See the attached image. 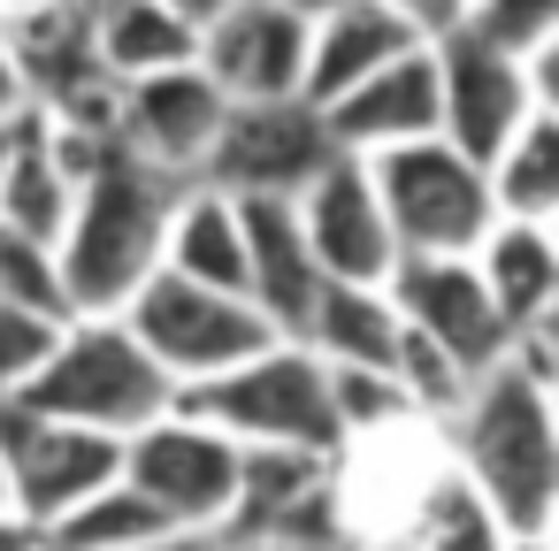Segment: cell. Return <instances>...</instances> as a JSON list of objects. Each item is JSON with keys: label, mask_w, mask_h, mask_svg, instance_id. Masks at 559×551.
<instances>
[{"label": "cell", "mask_w": 559, "mask_h": 551, "mask_svg": "<svg viewBox=\"0 0 559 551\" xmlns=\"http://www.w3.org/2000/svg\"><path fill=\"white\" fill-rule=\"evenodd\" d=\"M551 322L521 330L498 368H483L437 421L444 459L483 490L506 536H544L559 520V398H551Z\"/></svg>", "instance_id": "obj_1"}, {"label": "cell", "mask_w": 559, "mask_h": 551, "mask_svg": "<svg viewBox=\"0 0 559 551\" xmlns=\"http://www.w3.org/2000/svg\"><path fill=\"white\" fill-rule=\"evenodd\" d=\"M169 200H177V177L146 169V161L123 154V146L78 184L70 223H62V238H55L70 314H123V299L162 268Z\"/></svg>", "instance_id": "obj_2"}, {"label": "cell", "mask_w": 559, "mask_h": 551, "mask_svg": "<svg viewBox=\"0 0 559 551\" xmlns=\"http://www.w3.org/2000/svg\"><path fill=\"white\" fill-rule=\"evenodd\" d=\"M9 406H32L47 421H70V429L131 436L177 406V383L146 360V345L123 330V314H70L55 352L39 360V375Z\"/></svg>", "instance_id": "obj_3"}, {"label": "cell", "mask_w": 559, "mask_h": 551, "mask_svg": "<svg viewBox=\"0 0 559 551\" xmlns=\"http://www.w3.org/2000/svg\"><path fill=\"white\" fill-rule=\"evenodd\" d=\"M177 406L200 414V421H215L238 444H292V452H322V459L345 452L337 414H330V368L299 337H269L238 368L192 383Z\"/></svg>", "instance_id": "obj_4"}, {"label": "cell", "mask_w": 559, "mask_h": 551, "mask_svg": "<svg viewBox=\"0 0 559 551\" xmlns=\"http://www.w3.org/2000/svg\"><path fill=\"white\" fill-rule=\"evenodd\" d=\"M368 184H376V207L399 253H475V238L498 223L483 161H467L444 139L368 154Z\"/></svg>", "instance_id": "obj_5"}, {"label": "cell", "mask_w": 559, "mask_h": 551, "mask_svg": "<svg viewBox=\"0 0 559 551\" xmlns=\"http://www.w3.org/2000/svg\"><path fill=\"white\" fill-rule=\"evenodd\" d=\"M123 330L146 345V360L177 383V398L223 368H238L246 352H261L276 330L253 314V299L238 291H215V284H192V276H169L154 268L131 299H123Z\"/></svg>", "instance_id": "obj_6"}, {"label": "cell", "mask_w": 559, "mask_h": 551, "mask_svg": "<svg viewBox=\"0 0 559 551\" xmlns=\"http://www.w3.org/2000/svg\"><path fill=\"white\" fill-rule=\"evenodd\" d=\"M123 482L185 536H223L230 498H238V436L215 421L169 406L162 421L123 436Z\"/></svg>", "instance_id": "obj_7"}, {"label": "cell", "mask_w": 559, "mask_h": 551, "mask_svg": "<svg viewBox=\"0 0 559 551\" xmlns=\"http://www.w3.org/2000/svg\"><path fill=\"white\" fill-rule=\"evenodd\" d=\"M116 475H123V436L70 429L32 406H0V498L32 536L55 528L70 505H85Z\"/></svg>", "instance_id": "obj_8"}, {"label": "cell", "mask_w": 559, "mask_h": 551, "mask_svg": "<svg viewBox=\"0 0 559 551\" xmlns=\"http://www.w3.org/2000/svg\"><path fill=\"white\" fill-rule=\"evenodd\" d=\"M330 123L314 100H230L215 139H207V161H200V184L215 192H269V200H292L322 161H330Z\"/></svg>", "instance_id": "obj_9"}, {"label": "cell", "mask_w": 559, "mask_h": 551, "mask_svg": "<svg viewBox=\"0 0 559 551\" xmlns=\"http://www.w3.org/2000/svg\"><path fill=\"white\" fill-rule=\"evenodd\" d=\"M399 322L414 337H429L460 375H483L513 352V322L498 314V299L483 291L467 253H399V268L383 276Z\"/></svg>", "instance_id": "obj_10"}, {"label": "cell", "mask_w": 559, "mask_h": 551, "mask_svg": "<svg viewBox=\"0 0 559 551\" xmlns=\"http://www.w3.org/2000/svg\"><path fill=\"white\" fill-rule=\"evenodd\" d=\"M246 536H292V543H353L337 505V459L292 452V444H238V498L223 520V543ZM360 551V543H353Z\"/></svg>", "instance_id": "obj_11"}, {"label": "cell", "mask_w": 559, "mask_h": 551, "mask_svg": "<svg viewBox=\"0 0 559 551\" xmlns=\"http://www.w3.org/2000/svg\"><path fill=\"white\" fill-rule=\"evenodd\" d=\"M299 238L322 268V284H383L399 268V245H391V223L376 207V184H368V161L353 154H330L299 192Z\"/></svg>", "instance_id": "obj_12"}, {"label": "cell", "mask_w": 559, "mask_h": 551, "mask_svg": "<svg viewBox=\"0 0 559 551\" xmlns=\"http://www.w3.org/2000/svg\"><path fill=\"white\" fill-rule=\"evenodd\" d=\"M437 55V139L460 146L467 161H490L528 116H536V93H528V70L475 47L467 32H437L429 39ZM559 116V108H551Z\"/></svg>", "instance_id": "obj_13"}, {"label": "cell", "mask_w": 559, "mask_h": 551, "mask_svg": "<svg viewBox=\"0 0 559 551\" xmlns=\"http://www.w3.org/2000/svg\"><path fill=\"white\" fill-rule=\"evenodd\" d=\"M223 108H230V100L207 85L200 62L131 77V85H116V146L139 154L146 169L192 184L200 161H207V139H215V123H223Z\"/></svg>", "instance_id": "obj_14"}, {"label": "cell", "mask_w": 559, "mask_h": 551, "mask_svg": "<svg viewBox=\"0 0 559 551\" xmlns=\"http://www.w3.org/2000/svg\"><path fill=\"white\" fill-rule=\"evenodd\" d=\"M207 85L223 100H299L307 77V16L276 9V0H230L215 24H200Z\"/></svg>", "instance_id": "obj_15"}, {"label": "cell", "mask_w": 559, "mask_h": 551, "mask_svg": "<svg viewBox=\"0 0 559 551\" xmlns=\"http://www.w3.org/2000/svg\"><path fill=\"white\" fill-rule=\"evenodd\" d=\"M322 123H330V146L353 154V161H368L383 146L437 139V55H429V39L391 55L383 70H368L353 93H337L322 108Z\"/></svg>", "instance_id": "obj_16"}, {"label": "cell", "mask_w": 559, "mask_h": 551, "mask_svg": "<svg viewBox=\"0 0 559 551\" xmlns=\"http://www.w3.org/2000/svg\"><path fill=\"white\" fill-rule=\"evenodd\" d=\"M238 238H246V299L276 337H299L314 299H322V268L299 238V207L269 200V192H238Z\"/></svg>", "instance_id": "obj_17"}, {"label": "cell", "mask_w": 559, "mask_h": 551, "mask_svg": "<svg viewBox=\"0 0 559 551\" xmlns=\"http://www.w3.org/2000/svg\"><path fill=\"white\" fill-rule=\"evenodd\" d=\"M429 32L414 16H399L391 0H330L322 16H307V77H299V100L330 108L337 93H353L368 70H383L391 55L421 47Z\"/></svg>", "instance_id": "obj_18"}, {"label": "cell", "mask_w": 559, "mask_h": 551, "mask_svg": "<svg viewBox=\"0 0 559 551\" xmlns=\"http://www.w3.org/2000/svg\"><path fill=\"white\" fill-rule=\"evenodd\" d=\"M376 551H506V520L483 505V490H475V482L444 459V444H437V459L399 490V505H391Z\"/></svg>", "instance_id": "obj_19"}, {"label": "cell", "mask_w": 559, "mask_h": 551, "mask_svg": "<svg viewBox=\"0 0 559 551\" xmlns=\"http://www.w3.org/2000/svg\"><path fill=\"white\" fill-rule=\"evenodd\" d=\"M9 32V62L24 77V100L32 108H62L70 93L100 85V62H93V9L78 0H24V9L0 16ZM116 85V77H108Z\"/></svg>", "instance_id": "obj_20"}, {"label": "cell", "mask_w": 559, "mask_h": 551, "mask_svg": "<svg viewBox=\"0 0 559 551\" xmlns=\"http://www.w3.org/2000/svg\"><path fill=\"white\" fill-rule=\"evenodd\" d=\"M467 261H475L483 291L498 299V314L513 322V337L551 322V307H559V238H551V223H513V215H498V223L475 238Z\"/></svg>", "instance_id": "obj_21"}, {"label": "cell", "mask_w": 559, "mask_h": 551, "mask_svg": "<svg viewBox=\"0 0 559 551\" xmlns=\"http://www.w3.org/2000/svg\"><path fill=\"white\" fill-rule=\"evenodd\" d=\"M162 268L246 299V238H238V200H230V192H215V184H200V177H192V184H177L169 223H162Z\"/></svg>", "instance_id": "obj_22"}, {"label": "cell", "mask_w": 559, "mask_h": 551, "mask_svg": "<svg viewBox=\"0 0 559 551\" xmlns=\"http://www.w3.org/2000/svg\"><path fill=\"white\" fill-rule=\"evenodd\" d=\"M192 55H200V32L177 9H162V0H100L93 9V62L116 85L154 77V70H185Z\"/></svg>", "instance_id": "obj_23"}, {"label": "cell", "mask_w": 559, "mask_h": 551, "mask_svg": "<svg viewBox=\"0 0 559 551\" xmlns=\"http://www.w3.org/2000/svg\"><path fill=\"white\" fill-rule=\"evenodd\" d=\"M70 200H78V177H70L62 154L47 146L39 108H24V116H16V139H9V161H0V223L55 245L62 223H70Z\"/></svg>", "instance_id": "obj_24"}, {"label": "cell", "mask_w": 559, "mask_h": 551, "mask_svg": "<svg viewBox=\"0 0 559 551\" xmlns=\"http://www.w3.org/2000/svg\"><path fill=\"white\" fill-rule=\"evenodd\" d=\"M299 345L322 368H391V352H399V307H391L383 284H322Z\"/></svg>", "instance_id": "obj_25"}, {"label": "cell", "mask_w": 559, "mask_h": 551, "mask_svg": "<svg viewBox=\"0 0 559 551\" xmlns=\"http://www.w3.org/2000/svg\"><path fill=\"white\" fill-rule=\"evenodd\" d=\"M483 177H490V207L498 215H513V223H559V116L536 108L483 161Z\"/></svg>", "instance_id": "obj_26"}, {"label": "cell", "mask_w": 559, "mask_h": 551, "mask_svg": "<svg viewBox=\"0 0 559 551\" xmlns=\"http://www.w3.org/2000/svg\"><path fill=\"white\" fill-rule=\"evenodd\" d=\"M154 536H185V528H169V520L116 475V482H100L85 505H70L55 528H39V551H139V543H154Z\"/></svg>", "instance_id": "obj_27"}, {"label": "cell", "mask_w": 559, "mask_h": 551, "mask_svg": "<svg viewBox=\"0 0 559 551\" xmlns=\"http://www.w3.org/2000/svg\"><path fill=\"white\" fill-rule=\"evenodd\" d=\"M444 32H467L475 47H490L506 62H528L559 39V0H460Z\"/></svg>", "instance_id": "obj_28"}, {"label": "cell", "mask_w": 559, "mask_h": 551, "mask_svg": "<svg viewBox=\"0 0 559 551\" xmlns=\"http://www.w3.org/2000/svg\"><path fill=\"white\" fill-rule=\"evenodd\" d=\"M330 414H337V436H345V444L421 421V414H414V398L399 391V375H391V368H330Z\"/></svg>", "instance_id": "obj_29"}, {"label": "cell", "mask_w": 559, "mask_h": 551, "mask_svg": "<svg viewBox=\"0 0 559 551\" xmlns=\"http://www.w3.org/2000/svg\"><path fill=\"white\" fill-rule=\"evenodd\" d=\"M0 299L9 307H32L47 322H70V291H62V261L47 238H24L0 223Z\"/></svg>", "instance_id": "obj_30"}, {"label": "cell", "mask_w": 559, "mask_h": 551, "mask_svg": "<svg viewBox=\"0 0 559 551\" xmlns=\"http://www.w3.org/2000/svg\"><path fill=\"white\" fill-rule=\"evenodd\" d=\"M55 337H62V322H47V314H32V307H9V299H0V406H9V398L39 375V360L55 352Z\"/></svg>", "instance_id": "obj_31"}, {"label": "cell", "mask_w": 559, "mask_h": 551, "mask_svg": "<svg viewBox=\"0 0 559 551\" xmlns=\"http://www.w3.org/2000/svg\"><path fill=\"white\" fill-rule=\"evenodd\" d=\"M32 100H24V77H16V62H9V32H0V123H16Z\"/></svg>", "instance_id": "obj_32"}, {"label": "cell", "mask_w": 559, "mask_h": 551, "mask_svg": "<svg viewBox=\"0 0 559 551\" xmlns=\"http://www.w3.org/2000/svg\"><path fill=\"white\" fill-rule=\"evenodd\" d=\"M391 9H399V16H414V24L437 39V32L452 24V9H460V0H391Z\"/></svg>", "instance_id": "obj_33"}, {"label": "cell", "mask_w": 559, "mask_h": 551, "mask_svg": "<svg viewBox=\"0 0 559 551\" xmlns=\"http://www.w3.org/2000/svg\"><path fill=\"white\" fill-rule=\"evenodd\" d=\"M215 543H223V536H215ZM223 551H353V543H337V536H330V543H292V536H246V543H223Z\"/></svg>", "instance_id": "obj_34"}, {"label": "cell", "mask_w": 559, "mask_h": 551, "mask_svg": "<svg viewBox=\"0 0 559 551\" xmlns=\"http://www.w3.org/2000/svg\"><path fill=\"white\" fill-rule=\"evenodd\" d=\"M162 9H177V16H185V24L200 32V24H215V16L230 9V0H162Z\"/></svg>", "instance_id": "obj_35"}, {"label": "cell", "mask_w": 559, "mask_h": 551, "mask_svg": "<svg viewBox=\"0 0 559 551\" xmlns=\"http://www.w3.org/2000/svg\"><path fill=\"white\" fill-rule=\"evenodd\" d=\"M0 551H39V536H32V528H24L9 505H0Z\"/></svg>", "instance_id": "obj_36"}, {"label": "cell", "mask_w": 559, "mask_h": 551, "mask_svg": "<svg viewBox=\"0 0 559 551\" xmlns=\"http://www.w3.org/2000/svg\"><path fill=\"white\" fill-rule=\"evenodd\" d=\"M139 551H223L215 536H154V543H139Z\"/></svg>", "instance_id": "obj_37"}, {"label": "cell", "mask_w": 559, "mask_h": 551, "mask_svg": "<svg viewBox=\"0 0 559 551\" xmlns=\"http://www.w3.org/2000/svg\"><path fill=\"white\" fill-rule=\"evenodd\" d=\"M506 551H559V543H551V528H544V536H506Z\"/></svg>", "instance_id": "obj_38"}, {"label": "cell", "mask_w": 559, "mask_h": 551, "mask_svg": "<svg viewBox=\"0 0 559 551\" xmlns=\"http://www.w3.org/2000/svg\"><path fill=\"white\" fill-rule=\"evenodd\" d=\"M276 9H292V16H322L330 0H276Z\"/></svg>", "instance_id": "obj_39"}, {"label": "cell", "mask_w": 559, "mask_h": 551, "mask_svg": "<svg viewBox=\"0 0 559 551\" xmlns=\"http://www.w3.org/2000/svg\"><path fill=\"white\" fill-rule=\"evenodd\" d=\"M78 9H100V0H78Z\"/></svg>", "instance_id": "obj_40"}, {"label": "cell", "mask_w": 559, "mask_h": 551, "mask_svg": "<svg viewBox=\"0 0 559 551\" xmlns=\"http://www.w3.org/2000/svg\"><path fill=\"white\" fill-rule=\"evenodd\" d=\"M0 505H9V498H0Z\"/></svg>", "instance_id": "obj_41"}]
</instances>
